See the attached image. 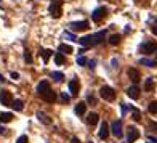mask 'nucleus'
<instances>
[{"mask_svg":"<svg viewBox=\"0 0 157 143\" xmlns=\"http://www.w3.org/2000/svg\"><path fill=\"white\" fill-rule=\"evenodd\" d=\"M87 65H88V67H90V69H95V65H96V61H95V59H90V61L87 63Z\"/></svg>","mask_w":157,"mask_h":143,"instance_id":"obj_37","label":"nucleus"},{"mask_svg":"<svg viewBox=\"0 0 157 143\" xmlns=\"http://www.w3.org/2000/svg\"><path fill=\"white\" fill-rule=\"evenodd\" d=\"M85 111H87V103L80 101L76 105V113L78 114V116H82V114H85Z\"/></svg>","mask_w":157,"mask_h":143,"instance_id":"obj_18","label":"nucleus"},{"mask_svg":"<svg viewBox=\"0 0 157 143\" xmlns=\"http://www.w3.org/2000/svg\"><path fill=\"white\" fill-rule=\"evenodd\" d=\"M69 100H71V97H69V95L66 93V92H61V101H63V103H68Z\"/></svg>","mask_w":157,"mask_h":143,"instance_id":"obj_32","label":"nucleus"},{"mask_svg":"<svg viewBox=\"0 0 157 143\" xmlns=\"http://www.w3.org/2000/svg\"><path fill=\"white\" fill-rule=\"evenodd\" d=\"M52 79H53V81H56V82H63V81H64V74L55 71V73H52Z\"/></svg>","mask_w":157,"mask_h":143,"instance_id":"obj_23","label":"nucleus"},{"mask_svg":"<svg viewBox=\"0 0 157 143\" xmlns=\"http://www.w3.org/2000/svg\"><path fill=\"white\" fill-rule=\"evenodd\" d=\"M148 109H149V113H151V114H157V101H151V103H149Z\"/></svg>","mask_w":157,"mask_h":143,"instance_id":"obj_29","label":"nucleus"},{"mask_svg":"<svg viewBox=\"0 0 157 143\" xmlns=\"http://www.w3.org/2000/svg\"><path fill=\"white\" fill-rule=\"evenodd\" d=\"M88 21H74V23H71L69 27L72 31H85V29H88Z\"/></svg>","mask_w":157,"mask_h":143,"instance_id":"obj_8","label":"nucleus"},{"mask_svg":"<svg viewBox=\"0 0 157 143\" xmlns=\"http://www.w3.org/2000/svg\"><path fill=\"white\" fill-rule=\"evenodd\" d=\"M72 47H71V45H66V43H61V45H60V53H63V55H68V53H72Z\"/></svg>","mask_w":157,"mask_h":143,"instance_id":"obj_21","label":"nucleus"},{"mask_svg":"<svg viewBox=\"0 0 157 143\" xmlns=\"http://www.w3.org/2000/svg\"><path fill=\"white\" fill-rule=\"evenodd\" d=\"M128 79H130L133 84H138V82L141 81V76H140L138 69H135V67H130V69H128Z\"/></svg>","mask_w":157,"mask_h":143,"instance_id":"obj_10","label":"nucleus"},{"mask_svg":"<svg viewBox=\"0 0 157 143\" xmlns=\"http://www.w3.org/2000/svg\"><path fill=\"white\" fill-rule=\"evenodd\" d=\"M0 82H5V77H3L2 74H0Z\"/></svg>","mask_w":157,"mask_h":143,"instance_id":"obj_42","label":"nucleus"},{"mask_svg":"<svg viewBox=\"0 0 157 143\" xmlns=\"http://www.w3.org/2000/svg\"><path fill=\"white\" fill-rule=\"evenodd\" d=\"M109 43H111V45H119L120 43V35L119 34H112L111 37H109Z\"/></svg>","mask_w":157,"mask_h":143,"instance_id":"obj_24","label":"nucleus"},{"mask_svg":"<svg viewBox=\"0 0 157 143\" xmlns=\"http://www.w3.org/2000/svg\"><path fill=\"white\" fill-rule=\"evenodd\" d=\"M40 97L44 98V100H45L47 103H55V100H56V93H55L52 89H50L48 92H45L44 95H40Z\"/></svg>","mask_w":157,"mask_h":143,"instance_id":"obj_15","label":"nucleus"},{"mask_svg":"<svg viewBox=\"0 0 157 143\" xmlns=\"http://www.w3.org/2000/svg\"><path fill=\"white\" fill-rule=\"evenodd\" d=\"M111 132H112V135L116 138H122V135H124V132H122V121H114L111 124Z\"/></svg>","mask_w":157,"mask_h":143,"instance_id":"obj_6","label":"nucleus"},{"mask_svg":"<svg viewBox=\"0 0 157 143\" xmlns=\"http://www.w3.org/2000/svg\"><path fill=\"white\" fill-rule=\"evenodd\" d=\"M71 143H80V140H78L77 137H72V138H71Z\"/></svg>","mask_w":157,"mask_h":143,"instance_id":"obj_40","label":"nucleus"},{"mask_svg":"<svg viewBox=\"0 0 157 143\" xmlns=\"http://www.w3.org/2000/svg\"><path fill=\"white\" fill-rule=\"evenodd\" d=\"M11 119H13V114L11 113H0V122L8 124V122H11Z\"/></svg>","mask_w":157,"mask_h":143,"instance_id":"obj_20","label":"nucleus"},{"mask_svg":"<svg viewBox=\"0 0 157 143\" xmlns=\"http://www.w3.org/2000/svg\"><path fill=\"white\" fill-rule=\"evenodd\" d=\"M98 121H100V116H98L96 113H90L88 116H87V122H88L90 125H96Z\"/></svg>","mask_w":157,"mask_h":143,"instance_id":"obj_17","label":"nucleus"},{"mask_svg":"<svg viewBox=\"0 0 157 143\" xmlns=\"http://www.w3.org/2000/svg\"><path fill=\"white\" fill-rule=\"evenodd\" d=\"M140 138V132H138V129L136 127H130L128 129V133H127V142L128 143H133V142H136Z\"/></svg>","mask_w":157,"mask_h":143,"instance_id":"obj_9","label":"nucleus"},{"mask_svg":"<svg viewBox=\"0 0 157 143\" xmlns=\"http://www.w3.org/2000/svg\"><path fill=\"white\" fill-rule=\"evenodd\" d=\"M64 37L71 39V40H77V39H76V35H74L72 32H68V31H66V32H64Z\"/></svg>","mask_w":157,"mask_h":143,"instance_id":"obj_34","label":"nucleus"},{"mask_svg":"<svg viewBox=\"0 0 157 143\" xmlns=\"http://www.w3.org/2000/svg\"><path fill=\"white\" fill-rule=\"evenodd\" d=\"M154 87H156L154 79H152V77L146 79V82H144V90H146V92H152V90H154Z\"/></svg>","mask_w":157,"mask_h":143,"instance_id":"obj_19","label":"nucleus"},{"mask_svg":"<svg viewBox=\"0 0 157 143\" xmlns=\"http://www.w3.org/2000/svg\"><path fill=\"white\" fill-rule=\"evenodd\" d=\"M16 143H29V138H27V135H21L16 140Z\"/></svg>","mask_w":157,"mask_h":143,"instance_id":"obj_33","label":"nucleus"},{"mask_svg":"<svg viewBox=\"0 0 157 143\" xmlns=\"http://www.w3.org/2000/svg\"><path fill=\"white\" fill-rule=\"evenodd\" d=\"M11 79H15V81H18V79H19V74H18V73H11Z\"/></svg>","mask_w":157,"mask_h":143,"instance_id":"obj_39","label":"nucleus"},{"mask_svg":"<svg viewBox=\"0 0 157 143\" xmlns=\"http://www.w3.org/2000/svg\"><path fill=\"white\" fill-rule=\"evenodd\" d=\"M100 95H101V98L106 101H112L114 98H116V90L112 89V87H109V85H103L100 89Z\"/></svg>","mask_w":157,"mask_h":143,"instance_id":"obj_3","label":"nucleus"},{"mask_svg":"<svg viewBox=\"0 0 157 143\" xmlns=\"http://www.w3.org/2000/svg\"><path fill=\"white\" fill-rule=\"evenodd\" d=\"M106 39V31H100L96 34H90V35H84V37L77 39V42L80 43L82 47H95L103 43Z\"/></svg>","mask_w":157,"mask_h":143,"instance_id":"obj_1","label":"nucleus"},{"mask_svg":"<svg viewBox=\"0 0 157 143\" xmlns=\"http://www.w3.org/2000/svg\"><path fill=\"white\" fill-rule=\"evenodd\" d=\"M140 63H141V65H144V66H148V67H154L157 65V61H151V59H146V58H141Z\"/></svg>","mask_w":157,"mask_h":143,"instance_id":"obj_26","label":"nucleus"},{"mask_svg":"<svg viewBox=\"0 0 157 143\" xmlns=\"http://www.w3.org/2000/svg\"><path fill=\"white\" fill-rule=\"evenodd\" d=\"M87 101H88V103H92V105H96V98H95V97H93V95H88Z\"/></svg>","mask_w":157,"mask_h":143,"instance_id":"obj_36","label":"nucleus"},{"mask_svg":"<svg viewBox=\"0 0 157 143\" xmlns=\"http://www.w3.org/2000/svg\"><path fill=\"white\" fill-rule=\"evenodd\" d=\"M140 50H141V53H144V55H152V53H156V50H157V43L156 42H144L143 45L140 47Z\"/></svg>","mask_w":157,"mask_h":143,"instance_id":"obj_4","label":"nucleus"},{"mask_svg":"<svg viewBox=\"0 0 157 143\" xmlns=\"http://www.w3.org/2000/svg\"><path fill=\"white\" fill-rule=\"evenodd\" d=\"M148 142H149V143H157V138H156V137H149Z\"/></svg>","mask_w":157,"mask_h":143,"instance_id":"obj_41","label":"nucleus"},{"mask_svg":"<svg viewBox=\"0 0 157 143\" xmlns=\"http://www.w3.org/2000/svg\"><path fill=\"white\" fill-rule=\"evenodd\" d=\"M90 143H93V142H90Z\"/></svg>","mask_w":157,"mask_h":143,"instance_id":"obj_43","label":"nucleus"},{"mask_svg":"<svg viewBox=\"0 0 157 143\" xmlns=\"http://www.w3.org/2000/svg\"><path fill=\"white\" fill-rule=\"evenodd\" d=\"M24 59H26V63H32V55H31L29 50L24 51Z\"/></svg>","mask_w":157,"mask_h":143,"instance_id":"obj_31","label":"nucleus"},{"mask_svg":"<svg viewBox=\"0 0 157 143\" xmlns=\"http://www.w3.org/2000/svg\"><path fill=\"white\" fill-rule=\"evenodd\" d=\"M106 13H108V10H106L104 7H98V8L92 13V19H93L95 23H100L101 19L106 16Z\"/></svg>","mask_w":157,"mask_h":143,"instance_id":"obj_7","label":"nucleus"},{"mask_svg":"<svg viewBox=\"0 0 157 143\" xmlns=\"http://www.w3.org/2000/svg\"><path fill=\"white\" fill-rule=\"evenodd\" d=\"M35 116H37V119H39L40 122H44L45 125H50V124H52V119L47 116L45 113H42V111H37V114H35Z\"/></svg>","mask_w":157,"mask_h":143,"instance_id":"obj_16","label":"nucleus"},{"mask_svg":"<svg viewBox=\"0 0 157 143\" xmlns=\"http://www.w3.org/2000/svg\"><path fill=\"white\" fill-rule=\"evenodd\" d=\"M78 89H80V84H78L77 79H72V81L69 82V92L72 97H76V95L78 93Z\"/></svg>","mask_w":157,"mask_h":143,"instance_id":"obj_13","label":"nucleus"},{"mask_svg":"<svg viewBox=\"0 0 157 143\" xmlns=\"http://www.w3.org/2000/svg\"><path fill=\"white\" fill-rule=\"evenodd\" d=\"M132 117H133V121H141V113H140V109H136V108H132Z\"/></svg>","mask_w":157,"mask_h":143,"instance_id":"obj_27","label":"nucleus"},{"mask_svg":"<svg viewBox=\"0 0 157 143\" xmlns=\"http://www.w3.org/2000/svg\"><path fill=\"white\" fill-rule=\"evenodd\" d=\"M149 129H151L152 130V132H157V124H156V122H149Z\"/></svg>","mask_w":157,"mask_h":143,"instance_id":"obj_35","label":"nucleus"},{"mask_svg":"<svg viewBox=\"0 0 157 143\" xmlns=\"http://www.w3.org/2000/svg\"><path fill=\"white\" fill-rule=\"evenodd\" d=\"M48 90H50V82L48 81L39 82V85H37V93L39 95H44L45 92H48Z\"/></svg>","mask_w":157,"mask_h":143,"instance_id":"obj_14","label":"nucleus"},{"mask_svg":"<svg viewBox=\"0 0 157 143\" xmlns=\"http://www.w3.org/2000/svg\"><path fill=\"white\" fill-rule=\"evenodd\" d=\"M11 108H13L15 111H23L24 105H23L21 100H13V103H11Z\"/></svg>","mask_w":157,"mask_h":143,"instance_id":"obj_22","label":"nucleus"},{"mask_svg":"<svg viewBox=\"0 0 157 143\" xmlns=\"http://www.w3.org/2000/svg\"><path fill=\"white\" fill-rule=\"evenodd\" d=\"M156 61H157V59H156Z\"/></svg>","mask_w":157,"mask_h":143,"instance_id":"obj_44","label":"nucleus"},{"mask_svg":"<svg viewBox=\"0 0 157 143\" xmlns=\"http://www.w3.org/2000/svg\"><path fill=\"white\" fill-rule=\"evenodd\" d=\"M127 95L132 98V100H138L140 98V87L138 85H132L127 89Z\"/></svg>","mask_w":157,"mask_h":143,"instance_id":"obj_11","label":"nucleus"},{"mask_svg":"<svg viewBox=\"0 0 157 143\" xmlns=\"http://www.w3.org/2000/svg\"><path fill=\"white\" fill-rule=\"evenodd\" d=\"M87 63H88L87 58H84V56H78V58H77V65H78V66H85Z\"/></svg>","mask_w":157,"mask_h":143,"instance_id":"obj_30","label":"nucleus"},{"mask_svg":"<svg viewBox=\"0 0 157 143\" xmlns=\"http://www.w3.org/2000/svg\"><path fill=\"white\" fill-rule=\"evenodd\" d=\"M0 103H2L3 106H11V103H13V95L8 90H2L0 92Z\"/></svg>","mask_w":157,"mask_h":143,"instance_id":"obj_5","label":"nucleus"},{"mask_svg":"<svg viewBox=\"0 0 157 143\" xmlns=\"http://www.w3.org/2000/svg\"><path fill=\"white\" fill-rule=\"evenodd\" d=\"M63 0H52V3H50V7H48V11H50V15H52L53 18H60L61 15H63Z\"/></svg>","mask_w":157,"mask_h":143,"instance_id":"obj_2","label":"nucleus"},{"mask_svg":"<svg viewBox=\"0 0 157 143\" xmlns=\"http://www.w3.org/2000/svg\"><path fill=\"white\" fill-rule=\"evenodd\" d=\"M53 51L52 50H42V58H44V63H48L50 58H52Z\"/></svg>","mask_w":157,"mask_h":143,"instance_id":"obj_25","label":"nucleus"},{"mask_svg":"<svg viewBox=\"0 0 157 143\" xmlns=\"http://www.w3.org/2000/svg\"><path fill=\"white\" fill-rule=\"evenodd\" d=\"M64 61H66V58H64V55H63V53H56V55H55V63H56V65H63Z\"/></svg>","mask_w":157,"mask_h":143,"instance_id":"obj_28","label":"nucleus"},{"mask_svg":"<svg viewBox=\"0 0 157 143\" xmlns=\"http://www.w3.org/2000/svg\"><path fill=\"white\" fill-rule=\"evenodd\" d=\"M152 32H154L156 35H157V19H156V23L152 24Z\"/></svg>","mask_w":157,"mask_h":143,"instance_id":"obj_38","label":"nucleus"},{"mask_svg":"<svg viewBox=\"0 0 157 143\" xmlns=\"http://www.w3.org/2000/svg\"><path fill=\"white\" fill-rule=\"evenodd\" d=\"M109 125H108V122H103L101 124V127H100V132H98V135H100V138L101 140H106V138L109 137Z\"/></svg>","mask_w":157,"mask_h":143,"instance_id":"obj_12","label":"nucleus"}]
</instances>
